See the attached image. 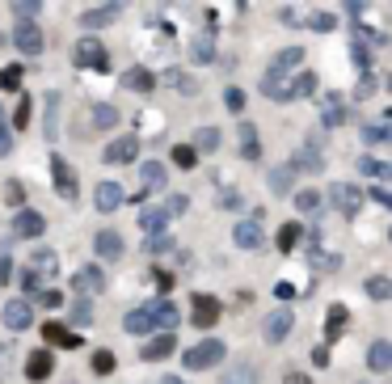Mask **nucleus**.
Returning <instances> with one entry per match:
<instances>
[{"instance_id": "1", "label": "nucleus", "mask_w": 392, "mask_h": 384, "mask_svg": "<svg viewBox=\"0 0 392 384\" xmlns=\"http://www.w3.org/2000/svg\"><path fill=\"white\" fill-rule=\"evenodd\" d=\"M258 89H262L266 97H274V101H291V97H308V93L317 89V76H312V72H296V76L266 72Z\"/></svg>"}, {"instance_id": "2", "label": "nucleus", "mask_w": 392, "mask_h": 384, "mask_svg": "<svg viewBox=\"0 0 392 384\" xmlns=\"http://www.w3.org/2000/svg\"><path fill=\"white\" fill-rule=\"evenodd\" d=\"M215 364H224V342L220 338H203V342H190L182 351V368L186 372H207Z\"/></svg>"}, {"instance_id": "3", "label": "nucleus", "mask_w": 392, "mask_h": 384, "mask_svg": "<svg viewBox=\"0 0 392 384\" xmlns=\"http://www.w3.org/2000/svg\"><path fill=\"white\" fill-rule=\"evenodd\" d=\"M291 330H296V309H270L266 313V321H262V338L266 342H287L291 338Z\"/></svg>"}, {"instance_id": "4", "label": "nucleus", "mask_w": 392, "mask_h": 384, "mask_svg": "<svg viewBox=\"0 0 392 384\" xmlns=\"http://www.w3.org/2000/svg\"><path fill=\"white\" fill-rule=\"evenodd\" d=\"M287 169H291V173H325V152L317 148V140H304V144L291 152Z\"/></svg>"}, {"instance_id": "5", "label": "nucleus", "mask_w": 392, "mask_h": 384, "mask_svg": "<svg viewBox=\"0 0 392 384\" xmlns=\"http://www.w3.org/2000/svg\"><path fill=\"white\" fill-rule=\"evenodd\" d=\"M329 207H338L342 216H355L363 207V190L355 182H329Z\"/></svg>"}, {"instance_id": "6", "label": "nucleus", "mask_w": 392, "mask_h": 384, "mask_svg": "<svg viewBox=\"0 0 392 384\" xmlns=\"http://www.w3.org/2000/svg\"><path fill=\"white\" fill-rule=\"evenodd\" d=\"M220 317H224V304H220L215 296H194V300H190V326L211 330Z\"/></svg>"}, {"instance_id": "7", "label": "nucleus", "mask_w": 392, "mask_h": 384, "mask_svg": "<svg viewBox=\"0 0 392 384\" xmlns=\"http://www.w3.org/2000/svg\"><path fill=\"white\" fill-rule=\"evenodd\" d=\"M72 59H76V68H97V72H106V47H101L97 38H80L76 51H72Z\"/></svg>"}, {"instance_id": "8", "label": "nucleus", "mask_w": 392, "mask_h": 384, "mask_svg": "<svg viewBox=\"0 0 392 384\" xmlns=\"http://www.w3.org/2000/svg\"><path fill=\"white\" fill-rule=\"evenodd\" d=\"M72 287L80 292V300H89V296L106 292V271H101V266H80V271L72 275Z\"/></svg>"}, {"instance_id": "9", "label": "nucleus", "mask_w": 392, "mask_h": 384, "mask_svg": "<svg viewBox=\"0 0 392 384\" xmlns=\"http://www.w3.org/2000/svg\"><path fill=\"white\" fill-rule=\"evenodd\" d=\"M13 42H17V51H21V55H38V51L46 47L42 30H38L34 21H17V30H13Z\"/></svg>"}, {"instance_id": "10", "label": "nucleus", "mask_w": 392, "mask_h": 384, "mask_svg": "<svg viewBox=\"0 0 392 384\" xmlns=\"http://www.w3.org/2000/svg\"><path fill=\"white\" fill-rule=\"evenodd\" d=\"M13 233H17L21 241H38V237L46 233V220H42L38 211H30V207H21V211L13 216Z\"/></svg>"}, {"instance_id": "11", "label": "nucleus", "mask_w": 392, "mask_h": 384, "mask_svg": "<svg viewBox=\"0 0 392 384\" xmlns=\"http://www.w3.org/2000/svg\"><path fill=\"white\" fill-rule=\"evenodd\" d=\"M232 241H236L241 249H262V245H266V233H262V220H258V216H249V220H241V224L232 228Z\"/></svg>"}, {"instance_id": "12", "label": "nucleus", "mask_w": 392, "mask_h": 384, "mask_svg": "<svg viewBox=\"0 0 392 384\" xmlns=\"http://www.w3.org/2000/svg\"><path fill=\"white\" fill-rule=\"evenodd\" d=\"M93 249H97V258H106V262H118V258L127 254V241H122V233H114V228H101V233L93 237Z\"/></svg>"}, {"instance_id": "13", "label": "nucleus", "mask_w": 392, "mask_h": 384, "mask_svg": "<svg viewBox=\"0 0 392 384\" xmlns=\"http://www.w3.org/2000/svg\"><path fill=\"white\" fill-rule=\"evenodd\" d=\"M51 376H55V355L51 351H30L25 355V380L42 384V380H51Z\"/></svg>"}, {"instance_id": "14", "label": "nucleus", "mask_w": 392, "mask_h": 384, "mask_svg": "<svg viewBox=\"0 0 392 384\" xmlns=\"http://www.w3.org/2000/svg\"><path fill=\"white\" fill-rule=\"evenodd\" d=\"M220 384H262V372H258L253 359H232V364L224 368Z\"/></svg>"}, {"instance_id": "15", "label": "nucleus", "mask_w": 392, "mask_h": 384, "mask_svg": "<svg viewBox=\"0 0 392 384\" xmlns=\"http://www.w3.org/2000/svg\"><path fill=\"white\" fill-rule=\"evenodd\" d=\"M101 156H106L110 165H131V161L139 156V140H135V135H122V140H110Z\"/></svg>"}, {"instance_id": "16", "label": "nucleus", "mask_w": 392, "mask_h": 384, "mask_svg": "<svg viewBox=\"0 0 392 384\" xmlns=\"http://www.w3.org/2000/svg\"><path fill=\"white\" fill-rule=\"evenodd\" d=\"M148 313H152V330H160V334H173V326L182 321V313H177L173 300H152Z\"/></svg>"}, {"instance_id": "17", "label": "nucleus", "mask_w": 392, "mask_h": 384, "mask_svg": "<svg viewBox=\"0 0 392 384\" xmlns=\"http://www.w3.org/2000/svg\"><path fill=\"white\" fill-rule=\"evenodd\" d=\"M346 118H350L346 97H342V93H325V101H321V123H325V127H342Z\"/></svg>"}, {"instance_id": "18", "label": "nucleus", "mask_w": 392, "mask_h": 384, "mask_svg": "<svg viewBox=\"0 0 392 384\" xmlns=\"http://www.w3.org/2000/svg\"><path fill=\"white\" fill-rule=\"evenodd\" d=\"M51 178H55V190L63 199H76V173H72V165L63 156H51Z\"/></svg>"}, {"instance_id": "19", "label": "nucleus", "mask_w": 392, "mask_h": 384, "mask_svg": "<svg viewBox=\"0 0 392 384\" xmlns=\"http://www.w3.org/2000/svg\"><path fill=\"white\" fill-rule=\"evenodd\" d=\"M122 199H127V190H122L118 182H97V190H93L97 211H118V207H122Z\"/></svg>"}, {"instance_id": "20", "label": "nucleus", "mask_w": 392, "mask_h": 384, "mask_svg": "<svg viewBox=\"0 0 392 384\" xmlns=\"http://www.w3.org/2000/svg\"><path fill=\"white\" fill-rule=\"evenodd\" d=\"M0 317H4L8 330H30V326H34V309H30V300H8Z\"/></svg>"}, {"instance_id": "21", "label": "nucleus", "mask_w": 392, "mask_h": 384, "mask_svg": "<svg viewBox=\"0 0 392 384\" xmlns=\"http://www.w3.org/2000/svg\"><path fill=\"white\" fill-rule=\"evenodd\" d=\"M42 338L55 342V347H63V351H76V347H80V334H72L63 321H46V326H42Z\"/></svg>"}, {"instance_id": "22", "label": "nucleus", "mask_w": 392, "mask_h": 384, "mask_svg": "<svg viewBox=\"0 0 392 384\" xmlns=\"http://www.w3.org/2000/svg\"><path fill=\"white\" fill-rule=\"evenodd\" d=\"M122 89H131V93H152V89H156V72H148V68H127V72H122Z\"/></svg>"}, {"instance_id": "23", "label": "nucleus", "mask_w": 392, "mask_h": 384, "mask_svg": "<svg viewBox=\"0 0 392 384\" xmlns=\"http://www.w3.org/2000/svg\"><path fill=\"white\" fill-rule=\"evenodd\" d=\"M367 368L376 372V376H384L392 368V342H384V338H376L372 342V351H367Z\"/></svg>"}, {"instance_id": "24", "label": "nucleus", "mask_w": 392, "mask_h": 384, "mask_svg": "<svg viewBox=\"0 0 392 384\" xmlns=\"http://www.w3.org/2000/svg\"><path fill=\"white\" fill-rule=\"evenodd\" d=\"M139 182H144L148 190H165V186H169V173H165L160 161H144V165H139Z\"/></svg>"}, {"instance_id": "25", "label": "nucleus", "mask_w": 392, "mask_h": 384, "mask_svg": "<svg viewBox=\"0 0 392 384\" xmlns=\"http://www.w3.org/2000/svg\"><path fill=\"white\" fill-rule=\"evenodd\" d=\"M30 271H34L38 279H42V275H55V271H59V254H55V249H46V245H38V249H34V258H30Z\"/></svg>"}, {"instance_id": "26", "label": "nucleus", "mask_w": 392, "mask_h": 384, "mask_svg": "<svg viewBox=\"0 0 392 384\" xmlns=\"http://www.w3.org/2000/svg\"><path fill=\"white\" fill-rule=\"evenodd\" d=\"M300 63H304V47H283V51L274 55L270 72H283V76H291V68H300Z\"/></svg>"}, {"instance_id": "27", "label": "nucleus", "mask_w": 392, "mask_h": 384, "mask_svg": "<svg viewBox=\"0 0 392 384\" xmlns=\"http://www.w3.org/2000/svg\"><path fill=\"white\" fill-rule=\"evenodd\" d=\"M241 156L245 161H253V156H262V135H258V127L253 123H241Z\"/></svg>"}, {"instance_id": "28", "label": "nucleus", "mask_w": 392, "mask_h": 384, "mask_svg": "<svg viewBox=\"0 0 392 384\" xmlns=\"http://www.w3.org/2000/svg\"><path fill=\"white\" fill-rule=\"evenodd\" d=\"M173 351H177V338H173V334H156V338L144 347V359H148V364H152V359H169Z\"/></svg>"}, {"instance_id": "29", "label": "nucleus", "mask_w": 392, "mask_h": 384, "mask_svg": "<svg viewBox=\"0 0 392 384\" xmlns=\"http://www.w3.org/2000/svg\"><path fill=\"white\" fill-rule=\"evenodd\" d=\"M139 224H144V233L160 237L165 224H169V211H165V207H144V211H139Z\"/></svg>"}, {"instance_id": "30", "label": "nucleus", "mask_w": 392, "mask_h": 384, "mask_svg": "<svg viewBox=\"0 0 392 384\" xmlns=\"http://www.w3.org/2000/svg\"><path fill=\"white\" fill-rule=\"evenodd\" d=\"M118 17V4H106V8H89V13H80V25L84 30H97V25H110Z\"/></svg>"}, {"instance_id": "31", "label": "nucleus", "mask_w": 392, "mask_h": 384, "mask_svg": "<svg viewBox=\"0 0 392 384\" xmlns=\"http://www.w3.org/2000/svg\"><path fill=\"white\" fill-rule=\"evenodd\" d=\"M122 330H127V334H152V313H148V304L135 309V313H127V317H122Z\"/></svg>"}, {"instance_id": "32", "label": "nucleus", "mask_w": 392, "mask_h": 384, "mask_svg": "<svg viewBox=\"0 0 392 384\" xmlns=\"http://www.w3.org/2000/svg\"><path fill=\"white\" fill-rule=\"evenodd\" d=\"M300 241H304V228H300V224H291V220H287V224L279 228V237H274V245H279L283 254H291Z\"/></svg>"}, {"instance_id": "33", "label": "nucleus", "mask_w": 392, "mask_h": 384, "mask_svg": "<svg viewBox=\"0 0 392 384\" xmlns=\"http://www.w3.org/2000/svg\"><path fill=\"white\" fill-rule=\"evenodd\" d=\"M220 140H224V135H220L215 127H198L190 148H194V152H215V148H220Z\"/></svg>"}, {"instance_id": "34", "label": "nucleus", "mask_w": 392, "mask_h": 384, "mask_svg": "<svg viewBox=\"0 0 392 384\" xmlns=\"http://www.w3.org/2000/svg\"><path fill=\"white\" fill-rule=\"evenodd\" d=\"M190 59H194V63H207V59H215V42H211V34H198V38L190 42Z\"/></svg>"}, {"instance_id": "35", "label": "nucleus", "mask_w": 392, "mask_h": 384, "mask_svg": "<svg viewBox=\"0 0 392 384\" xmlns=\"http://www.w3.org/2000/svg\"><path fill=\"white\" fill-rule=\"evenodd\" d=\"M93 321V300H76L72 304V313H68V326H72V334L80 330V326H89Z\"/></svg>"}, {"instance_id": "36", "label": "nucleus", "mask_w": 392, "mask_h": 384, "mask_svg": "<svg viewBox=\"0 0 392 384\" xmlns=\"http://www.w3.org/2000/svg\"><path fill=\"white\" fill-rule=\"evenodd\" d=\"M114 123H118V110H114L110 101H97V106H93V127H101V131H110Z\"/></svg>"}, {"instance_id": "37", "label": "nucleus", "mask_w": 392, "mask_h": 384, "mask_svg": "<svg viewBox=\"0 0 392 384\" xmlns=\"http://www.w3.org/2000/svg\"><path fill=\"white\" fill-rule=\"evenodd\" d=\"M296 211H304V216H312V211H321V190H296Z\"/></svg>"}, {"instance_id": "38", "label": "nucleus", "mask_w": 392, "mask_h": 384, "mask_svg": "<svg viewBox=\"0 0 392 384\" xmlns=\"http://www.w3.org/2000/svg\"><path fill=\"white\" fill-rule=\"evenodd\" d=\"M21 76H25V68H21V63H8V68H0V89L17 93V89H21Z\"/></svg>"}, {"instance_id": "39", "label": "nucleus", "mask_w": 392, "mask_h": 384, "mask_svg": "<svg viewBox=\"0 0 392 384\" xmlns=\"http://www.w3.org/2000/svg\"><path fill=\"white\" fill-rule=\"evenodd\" d=\"M291 178H296V173H291L287 165L270 169V190H274V194H287V190H291Z\"/></svg>"}, {"instance_id": "40", "label": "nucleus", "mask_w": 392, "mask_h": 384, "mask_svg": "<svg viewBox=\"0 0 392 384\" xmlns=\"http://www.w3.org/2000/svg\"><path fill=\"white\" fill-rule=\"evenodd\" d=\"M367 296H372V300H388L392 296L388 275H372V279H367Z\"/></svg>"}, {"instance_id": "41", "label": "nucleus", "mask_w": 392, "mask_h": 384, "mask_svg": "<svg viewBox=\"0 0 392 384\" xmlns=\"http://www.w3.org/2000/svg\"><path fill=\"white\" fill-rule=\"evenodd\" d=\"M173 165H177V169H194V165H198V152H194L190 144H177V148H173Z\"/></svg>"}, {"instance_id": "42", "label": "nucleus", "mask_w": 392, "mask_h": 384, "mask_svg": "<svg viewBox=\"0 0 392 384\" xmlns=\"http://www.w3.org/2000/svg\"><path fill=\"white\" fill-rule=\"evenodd\" d=\"M34 300H38L42 309H63V292H59V287H38Z\"/></svg>"}, {"instance_id": "43", "label": "nucleus", "mask_w": 392, "mask_h": 384, "mask_svg": "<svg viewBox=\"0 0 392 384\" xmlns=\"http://www.w3.org/2000/svg\"><path fill=\"white\" fill-rule=\"evenodd\" d=\"M93 376H114V355L110 351H93Z\"/></svg>"}, {"instance_id": "44", "label": "nucleus", "mask_w": 392, "mask_h": 384, "mask_svg": "<svg viewBox=\"0 0 392 384\" xmlns=\"http://www.w3.org/2000/svg\"><path fill=\"white\" fill-rule=\"evenodd\" d=\"M13 283H17V287H21V292H30V296H34V292H38V283H42V279H38V275H34V271H30V266H25V271H13Z\"/></svg>"}, {"instance_id": "45", "label": "nucleus", "mask_w": 392, "mask_h": 384, "mask_svg": "<svg viewBox=\"0 0 392 384\" xmlns=\"http://www.w3.org/2000/svg\"><path fill=\"white\" fill-rule=\"evenodd\" d=\"M30 114H34V110H30V97L21 93V101H17V110H13V127L25 131V127H30Z\"/></svg>"}, {"instance_id": "46", "label": "nucleus", "mask_w": 392, "mask_h": 384, "mask_svg": "<svg viewBox=\"0 0 392 384\" xmlns=\"http://www.w3.org/2000/svg\"><path fill=\"white\" fill-rule=\"evenodd\" d=\"M359 173H367V178H388V165H380V161H372V156H359Z\"/></svg>"}, {"instance_id": "47", "label": "nucleus", "mask_w": 392, "mask_h": 384, "mask_svg": "<svg viewBox=\"0 0 392 384\" xmlns=\"http://www.w3.org/2000/svg\"><path fill=\"white\" fill-rule=\"evenodd\" d=\"M144 249H148L152 258H156V254H169V249H173V237H169V233H160V237H148V245H144Z\"/></svg>"}, {"instance_id": "48", "label": "nucleus", "mask_w": 392, "mask_h": 384, "mask_svg": "<svg viewBox=\"0 0 392 384\" xmlns=\"http://www.w3.org/2000/svg\"><path fill=\"white\" fill-rule=\"evenodd\" d=\"M312 266H317V271H338L342 258H338V254H321V249H312Z\"/></svg>"}, {"instance_id": "49", "label": "nucleus", "mask_w": 392, "mask_h": 384, "mask_svg": "<svg viewBox=\"0 0 392 384\" xmlns=\"http://www.w3.org/2000/svg\"><path fill=\"white\" fill-rule=\"evenodd\" d=\"M13 13H17V21H34L38 17V0H17Z\"/></svg>"}, {"instance_id": "50", "label": "nucleus", "mask_w": 392, "mask_h": 384, "mask_svg": "<svg viewBox=\"0 0 392 384\" xmlns=\"http://www.w3.org/2000/svg\"><path fill=\"white\" fill-rule=\"evenodd\" d=\"M224 101H228L232 114H245V93L241 89H224Z\"/></svg>"}, {"instance_id": "51", "label": "nucleus", "mask_w": 392, "mask_h": 384, "mask_svg": "<svg viewBox=\"0 0 392 384\" xmlns=\"http://www.w3.org/2000/svg\"><path fill=\"white\" fill-rule=\"evenodd\" d=\"M363 140H367V144H384V140H388V127L372 123V127H363Z\"/></svg>"}, {"instance_id": "52", "label": "nucleus", "mask_w": 392, "mask_h": 384, "mask_svg": "<svg viewBox=\"0 0 392 384\" xmlns=\"http://www.w3.org/2000/svg\"><path fill=\"white\" fill-rule=\"evenodd\" d=\"M4 199H8V207H17V211L25 207V190H21L17 182H8V190H4Z\"/></svg>"}, {"instance_id": "53", "label": "nucleus", "mask_w": 392, "mask_h": 384, "mask_svg": "<svg viewBox=\"0 0 392 384\" xmlns=\"http://www.w3.org/2000/svg\"><path fill=\"white\" fill-rule=\"evenodd\" d=\"M152 283H156V292H160V300H165V292L173 287V275H169V271H152Z\"/></svg>"}, {"instance_id": "54", "label": "nucleus", "mask_w": 392, "mask_h": 384, "mask_svg": "<svg viewBox=\"0 0 392 384\" xmlns=\"http://www.w3.org/2000/svg\"><path fill=\"white\" fill-rule=\"evenodd\" d=\"M186 207H190V199H186V194H169V203H165V211H169V216H177V211H186Z\"/></svg>"}, {"instance_id": "55", "label": "nucleus", "mask_w": 392, "mask_h": 384, "mask_svg": "<svg viewBox=\"0 0 392 384\" xmlns=\"http://www.w3.org/2000/svg\"><path fill=\"white\" fill-rule=\"evenodd\" d=\"M173 85H177L182 93H194V89H198V80H194V76H182V72H173Z\"/></svg>"}, {"instance_id": "56", "label": "nucleus", "mask_w": 392, "mask_h": 384, "mask_svg": "<svg viewBox=\"0 0 392 384\" xmlns=\"http://www.w3.org/2000/svg\"><path fill=\"white\" fill-rule=\"evenodd\" d=\"M355 63H359L363 72H372V55H367V47H359V42H355Z\"/></svg>"}, {"instance_id": "57", "label": "nucleus", "mask_w": 392, "mask_h": 384, "mask_svg": "<svg viewBox=\"0 0 392 384\" xmlns=\"http://www.w3.org/2000/svg\"><path fill=\"white\" fill-rule=\"evenodd\" d=\"M220 207L236 211V207H241V194H236V190H224V194H220Z\"/></svg>"}, {"instance_id": "58", "label": "nucleus", "mask_w": 392, "mask_h": 384, "mask_svg": "<svg viewBox=\"0 0 392 384\" xmlns=\"http://www.w3.org/2000/svg\"><path fill=\"white\" fill-rule=\"evenodd\" d=\"M0 283H13V258L0 254Z\"/></svg>"}, {"instance_id": "59", "label": "nucleus", "mask_w": 392, "mask_h": 384, "mask_svg": "<svg viewBox=\"0 0 392 384\" xmlns=\"http://www.w3.org/2000/svg\"><path fill=\"white\" fill-rule=\"evenodd\" d=\"M8 152H13V131L0 127V156H8Z\"/></svg>"}, {"instance_id": "60", "label": "nucleus", "mask_w": 392, "mask_h": 384, "mask_svg": "<svg viewBox=\"0 0 392 384\" xmlns=\"http://www.w3.org/2000/svg\"><path fill=\"white\" fill-rule=\"evenodd\" d=\"M0 380H8V347H0Z\"/></svg>"}, {"instance_id": "61", "label": "nucleus", "mask_w": 392, "mask_h": 384, "mask_svg": "<svg viewBox=\"0 0 392 384\" xmlns=\"http://www.w3.org/2000/svg\"><path fill=\"white\" fill-rule=\"evenodd\" d=\"M283 384H312V376H304V372H287V380Z\"/></svg>"}, {"instance_id": "62", "label": "nucleus", "mask_w": 392, "mask_h": 384, "mask_svg": "<svg viewBox=\"0 0 392 384\" xmlns=\"http://www.w3.org/2000/svg\"><path fill=\"white\" fill-rule=\"evenodd\" d=\"M312 25H317V30H329V25H334V17H325V13H317V17H312Z\"/></svg>"}, {"instance_id": "63", "label": "nucleus", "mask_w": 392, "mask_h": 384, "mask_svg": "<svg viewBox=\"0 0 392 384\" xmlns=\"http://www.w3.org/2000/svg\"><path fill=\"white\" fill-rule=\"evenodd\" d=\"M156 384H186V380H182V376H160Z\"/></svg>"}, {"instance_id": "64", "label": "nucleus", "mask_w": 392, "mask_h": 384, "mask_svg": "<svg viewBox=\"0 0 392 384\" xmlns=\"http://www.w3.org/2000/svg\"><path fill=\"white\" fill-rule=\"evenodd\" d=\"M0 118H4V106H0Z\"/></svg>"}]
</instances>
